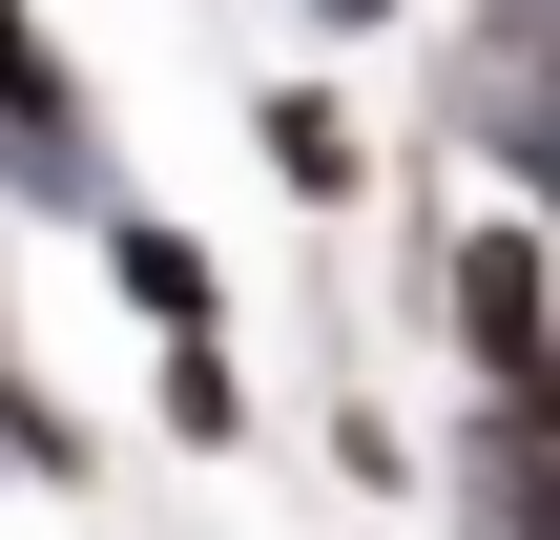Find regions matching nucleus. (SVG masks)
Here are the masks:
<instances>
[{
  "instance_id": "f03ea898",
  "label": "nucleus",
  "mask_w": 560,
  "mask_h": 540,
  "mask_svg": "<svg viewBox=\"0 0 560 540\" xmlns=\"http://www.w3.org/2000/svg\"><path fill=\"white\" fill-rule=\"evenodd\" d=\"M104 291H125L145 333H229V271H208L166 208H104Z\"/></svg>"
},
{
  "instance_id": "20e7f679",
  "label": "nucleus",
  "mask_w": 560,
  "mask_h": 540,
  "mask_svg": "<svg viewBox=\"0 0 560 540\" xmlns=\"http://www.w3.org/2000/svg\"><path fill=\"white\" fill-rule=\"evenodd\" d=\"M166 437H187V458H229V437H249V375H229V333H166Z\"/></svg>"
},
{
  "instance_id": "f257e3e1",
  "label": "nucleus",
  "mask_w": 560,
  "mask_h": 540,
  "mask_svg": "<svg viewBox=\"0 0 560 540\" xmlns=\"http://www.w3.org/2000/svg\"><path fill=\"white\" fill-rule=\"evenodd\" d=\"M436 312H457V375H478V395H540L560 375V271H540V208H520V187L436 229Z\"/></svg>"
},
{
  "instance_id": "39448f33",
  "label": "nucleus",
  "mask_w": 560,
  "mask_h": 540,
  "mask_svg": "<svg viewBox=\"0 0 560 540\" xmlns=\"http://www.w3.org/2000/svg\"><path fill=\"white\" fill-rule=\"evenodd\" d=\"M21 125H83V83H62V42L0 0V146H21Z\"/></svg>"
},
{
  "instance_id": "7ed1b4c3",
  "label": "nucleus",
  "mask_w": 560,
  "mask_h": 540,
  "mask_svg": "<svg viewBox=\"0 0 560 540\" xmlns=\"http://www.w3.org/2000/svg\"><path fill=\"white\" fill-rule=\"evenodd\" d=\"M249 125H270V166H291V208H374V125H353L332 83H270Z\"/></svg>"
},
{
  "instance_id": "423d86ee",
  "label": "nucleus",
  "mask_w": 560,
  "mask_h": 540,
  "mask_svg": "<svg viewBox=\"0 0 560 540\" xmlns=\"http://www.w3.org/2000/svg\"><path fill=\"white\" fill-rule=\"evenodd\" d=\"M312 42H395V0H312Z\"/></svg>"
}]
</instances>
